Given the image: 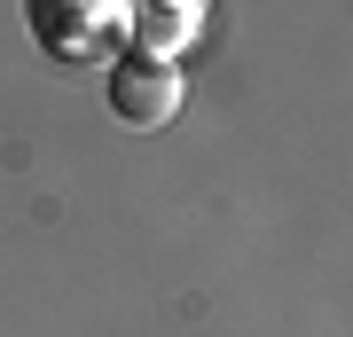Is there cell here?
I'll return each instance as SVG.
<instances>
[{
	"mask_svg": "<svg viewBox=\"0 0 353 337\" xmlns=\"http://www.w3.org/2000/svg\"><path fill=\"white\" fill-rule=\"evenodd\" d=\"M32 32L63 63H87L126 32V0H32Z\"/></svg>",
	"mask_w": 353,
	"mask_h": 337,
	"instance_id": "cell-1",
	"label": "cell"
},
{
	"mask_svg": "<svg viewBox=\"0 0 353 337\" xmlns=\"http://www.w3.org/2000/svg\"><path fill=\"white\" fill-rule=\"evenodd\" d=\"M181 102H189V79L173 63H150V55L110 63V110L126 125H165V118H181Z\"/></svg>",
	"mask_w": 353,
	"mask_h": 337,
	"instance_id": "cell-2",
	"label": "cell"
},
{
	"mask_svg": "<svg viewBox=\"0 0 353 337\" xmlns=\"http://www.w3.org/2000/svg\"><path fill=\"white\" fill-rule=\"evenodd\" d=\"M126 32H134V55L173 63L181 39L196 32V0H126Z\"/></svg>",
	"mask_w": 353,
	"mask_h": 337,
	"instance_id": "cell-3",
	"label": "cell"
},
{
	"mask_svg": "<svg viewBox=\"0 0 353 337\" xmlns=\"http://www.w3.org/2000/svg\"><path fill=\"white\" fill-rule=\"evenodd\" d=\"M196 8H204V0H196Z\"/></svg>",
	"mask_w": 353,
	"mask_h": 337,
	"instance_id": "cell-4",
	"label": "cell"
}]
</instances>
